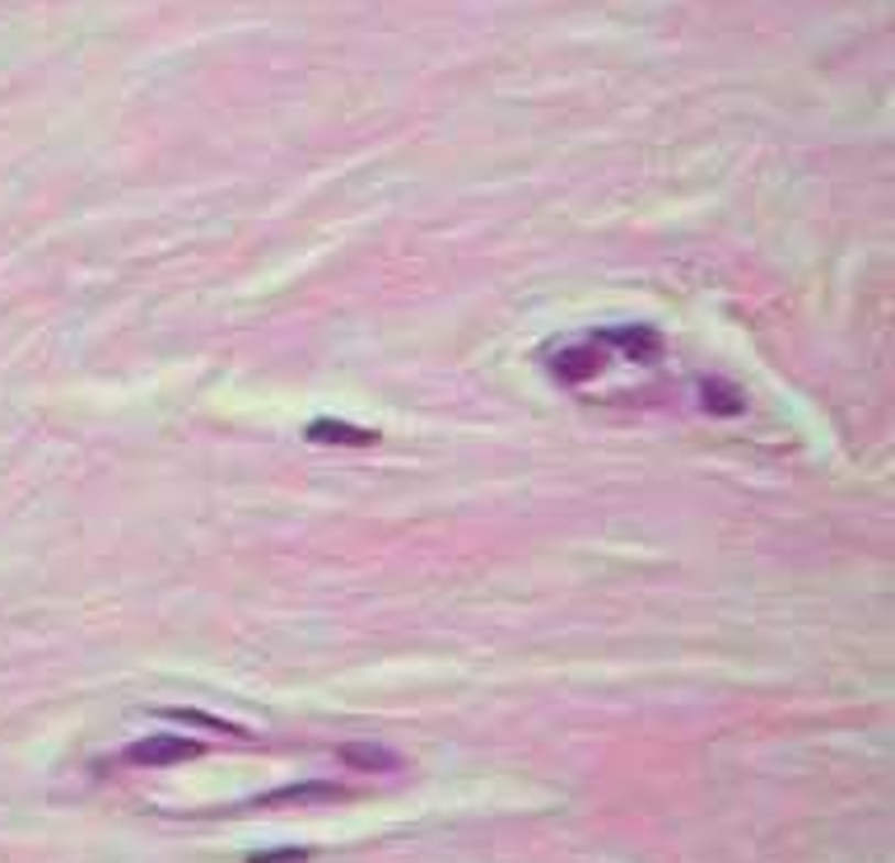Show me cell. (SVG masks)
Segmentation results:
<instances>
[{"label":"cell","mask_w":895,"mask_h":863,"mask_svg":"<svg viewBox=\"0 0 895 863\" xmlns=\"http://www.w3.org/2000/svg\"><path fill=\"white\" fill-rule=\"evenodd\" d=\"M196 756H206V742L183 738V733H150L122 752V766L164 771V766H183V761H196Z\"/></svg>","instance_id":"cell-1"},{"label":"cell","mask_w":895,"mask_h":863,"mask_svg":"<svg viewBox=\"0 0 895 863\" xmlns=\"http://www.w3.org/2000/svg\"><path fill=\"white\" fill-rule=\"evenodd\" d=\"M695 392H700V406L709 411V416H742V411H746L742 387L728 383V379H700V383H695Z\"/></svg>","instance_id":"cell-4"},{"label":"cell","mask_w":895,"mask_h":863,"mask_svg":"<svg viewBox=\"0 0 895 863\" xmlns=\"http://www.w3.org/2000/svg\"><path fill=\"white\" fill-rule=\"evenodd\" d=\"M341 761L354 771H396L402 766V756L388 752V747H369V742H350V747H341Z\"/></svg>","instance_id":"cell-5"},{"label":"cell","mask_w":895,"mask_h":863,"mask_svg":"<svg viewBox=\"0 0 895 863\" xmlns=\"http://www.w3.org/2000/svg\"><path fill=\"white\" fill-rule=\"evenodd\" d=\"M308 850H262V854H252L248 863H304Z\"/></svg>","instance_id":"cell-6"},{"label":"cell","mask_w":895,"mask_h":863,"mask_svg":"<svg viewBox=\"0 0 895 863\" xmlns=\"http://www.w3.org/2000/svg\"><path fill=\"white\" fill-rule=\"evenodd\" d=\"M308 444H331V448H373L378 444V429L369 425H350V420H331V416H317L304 429Z\"/></svg>","instance_id":"cell-3"},{"label":"cell","mask_w":895,"mask_h":863,"mask_svg":"<svg viewBox=\"0 0 895 863\" xmlns=\"http://www.w3.org/2000/svg\"><path fill=\"white\" fill-rule=\"evenodd\" d=\"M336 798H350V789H341V784H327V779H308V784H285V789L275 794H262L252 798V808H313V802H336Z\"/></svg>","instance_id":"cell-2"}]
</instances>
